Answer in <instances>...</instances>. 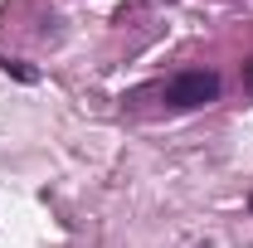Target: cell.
<instances>
[{"label":"cell","instance_id":"cell-1","mask_svg":"<svg viewBox=\"0 0 253 248\" xmlns=\"http://www.w3.org/2000/svg\"><path fill=\"white\" fill-rule=\"evenodd\" d=\"M214 97H219V73H210V68H185V73H175L166 83V102L170 107H205Z\"/></svg>","mask_w":253,"mask_h":248},{"label":"cell","instance_id":"cell-2","mask_svg":"<svg viewBox=\"0 0 253 248\" xmlns=\"http://www.w3.org/2000/svg\"><path fill=\"white\" fill-rule=\"evenodd\" d=\"M244 83H249V93H253V59L244 63Z\"/></svg>","mask_w":253,"mask_h":248},{"label":"cell","instance_id":"cell-3","mask_svg":"<svg viewBox=\"0 0 253 248\" xmlns=\"http://www.w3.org/2000/svg\"><path fill=\"white\" fill-rule=\"evenodd\" d=\"M249 205H253V200H249Z\"/></svg>","mask_w":253,"mask_h":248}]
</instances>
